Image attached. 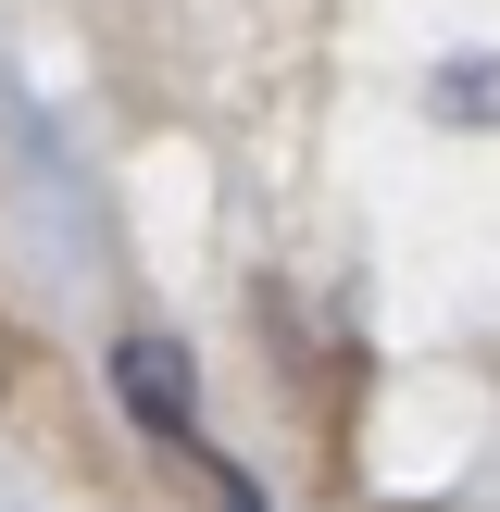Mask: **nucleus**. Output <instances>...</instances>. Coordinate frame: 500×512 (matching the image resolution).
Here are the masks:
<instances>
[{"label": "nucleus", "mask_w": 500, "mask_h": 512, "mask_svg": "<svg viewBox=\"0 0 500 512\" xmlns=\"http://www.w3.org/2000/svg\"><path fill=\"white\" fill-rule=\"evenodd\" d=\"M0 388H13V363H0Z\"/></svg>", "instance_id": "nucleus-3"}, {"label": "nucleus", "mask_w": 500, "mask_h": 512, "mask_svg": "<svg viewBox=\"0 0 500 512\" xmlns=\"http://www.w3.org/2000/svg\"><path fill=\"white\" fill-rule=\"evenodd\" d=\"M213 512H263V488H250V475H225V463H213Z\"/></svg>", "instance_id": "nucleus-2"}, {"label": "nucleus", "mask_w": 500, "mask_h": 512, "mask_svg": "<svg viewBox=\"0 0 500 512\" xmlns=\"http://www.w3.org/2000/svg\"><path fill=\"white\" fill-rule=\"evenodd\" d=\"M113 388H125V413H138L150 438H188V350H175V338H125L113 350Z\"/></svg>", "instance_id": "nucleus-1"}]
</instances>
